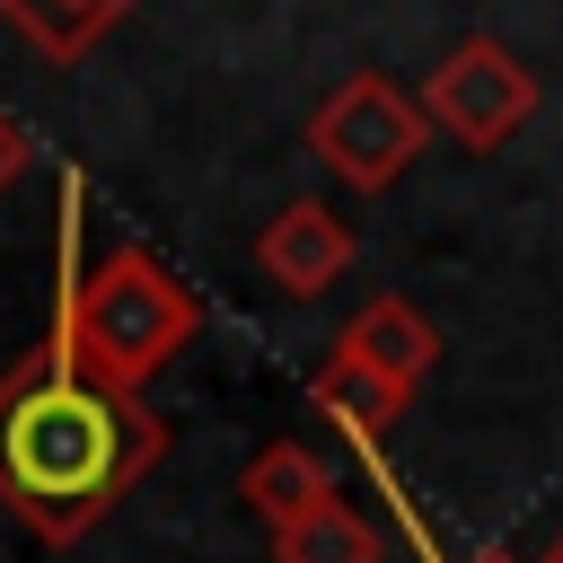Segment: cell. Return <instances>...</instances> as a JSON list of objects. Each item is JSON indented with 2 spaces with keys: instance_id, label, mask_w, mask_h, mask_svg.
<instances>
[{
  "instance_id": "obj_6",
  "label": "cell",
  "mask_w": 563,
  "mask_h": 563,
  "mask_svg": "<svg viewBox=\"0 0 563 563\" xmlns=\"http://www.w3.org/2000/svg\"><path fill=\"white\" fill-rule=\"evenodd\" d=\"M334 352L343 361H361V369H378V378H396V387H422L431 378V361H440V334H431V317L413 308V299H369L343 334H334Z\"/></svg>"
},
{
  "instance_id": "obj_2",
  "label": "cell",
  "mask_w": 563,
  "mask_h": 563,
  "mask_svg": "<svg viewBox=\"0 0 563 563\" xmlns=\"http://www.w3.org/2000/svg\"><path fill=\"white\" fill-rule=\"evenodd\" d=\"M194 334H202V299L150 246H114V255L79 264L70 290H62V317H53V343L114 387L158 378Z\"/></svg>"
},
{
  "instance_id": "obj_9",
  "label": "cell",
  "mask_w": 563,
  "mask_h": 563,
  "mask_svg": "<svg viewBox=\"0 0 563 563\" xmlns=\"http://www.w3.org/2000/svg\"><path fill=\"white\" fill-rule=\"evenodd\" d=\"M317 405L343 422V431H361V440H378L387 422H405V405H413V387H396V378H378V369H361V361H343V352H325V369H317Z\"/></svg>"
},
{
  "instance_id": "obj_13",
  "label": "cell",
  "mask_w": 563,
  "mask_h": 563,
  "mask_svg": "<svg viewBox=\"0 0 563 563\" xmlns=\"http://www.w3.org/2000/svg\"><path fill=\"white\" fill-rule=\"evenodd\" d=\"M537 563H563V537H554V545H545V554H537Z\"/></svg>"
},
{
  "instance_id": "obj_8",
  "label": "cell",
  "mask_w": 563,
  "mask_h": 563,
  "mask_svg": "<svg viewBox=\"0 0 563 563\" xmlns=\"http://www.w3.org/2000/svg\"><path fill=\"white\" fill-rule=\"evenodd\" d=\"M141 0H0V18L44 53V62H79L106 26H123Z\"/></svg>"
},
{
  "instance_id": "obj_4",
  "label": "cell",
  "mask_w": 563,
  "mask_h": 563,
  "mask_svg": "<svg viewBox=\"0 0 563 563\" xmlns=\"http://www.w3.org/2000/svg\"><path fill=\"white\" fill-rule=\"evenodd\" d=\"M413 106H422V123L449 132L457 150H501V141L537 114V70H528L501 35H466L457 53L431 62V79H422Z\"/></svg>"
},
{
  "instance_id": "obj_10",
  "label": "cell",
  "mask_w": 563,
  "mask_h": 563,
  "mask_svg": "<svg viewBox=\"0 0 563 563\" xmlns=\"http://www.w3.org/2000/svg\"><path fill=\"white\" fill-rule=\"evenodd\" d=\"M273 563H378V528L334 493V501H317L299 528L273 537Z\"/></svg>"
},
{
  "instance_id": "obj_12",
  "label": "cell",
  "mask_w": 563,
  "mask_h": 563,
  "mask_svg": "<svg viewBox=\"0 0 563 563\" xmlns=\"http://www.w3.org/2000/svg\"><path fill=\"white\" fill-rule=\"evenodd\" d=\"M466 563H519V554H501V545H484V554H466Z\"/></svg>"
},
{
  "instance_id": "obj_1",
  "label": "cell",
  "mask_w": 563,
  "mask_h": 563,
  "mask_svg": "<svg viewBox=\"0 0 563 563\" xmlns=\"http://www.w3.org/2000/svg\"><path fill=\"white\" fill-rule=\"evenodd\" d=\"M167 449V422L141 387L97 378L53 334L0 369V510L26 519L44 545L88 537Z\"/></svg>"
},
{
  "instance_id": "obj_5",
  "label": "cell",
  "mask_w": 563,
  "mask_h": 563,
  "mask_svg": "<svg viewBox=\"0 0 563 563\" xmlns=\"http://www.w3.org/2000/svg\"><path fill=\"white\" fill-rule=\"evenodd\" d=\"M255 264H264L273 290L317 299L325 282H343V264H352V229H343L325 202H282V211L255 229Z\"/></svg>"
},
{
  "instance_id": "obj_11",
  "label": "cell",
  "mask_w": 563,
  "mask_h": 563,
  "mask_svg": "<svg viewBox=\"0 0 563 563\" xmlns=\"http://www.w3.org/2000/svg\"><path fill=\"white\" fill-rule=\"evenodd\" d=\"M26 158H35V141H26V123H18L9 106H0V194H9L18 176H26Z\"/></svg>"
},
{
  "instance_id": "obj_7",
  "label": "cell",
  "mask_w": 563,
  "mask_h": 563,
  "mask_svg": "<svg viewBox=\"0 0 563 563\" xmlns=\"http://www.w3.org/2000/svg\"><path fill=\"white\" fill-rule=\"evenodd\" d=\"M238 501L282 537V528H299L317 501H334V484H325V466H317L299 440H264V449L246 457V475H238Z\"/></svg>"
},
{
  "instance_id": "obj_3",
  "label": "cell",
  "mask_w": 563,
  "mask_h": 563,
  "mask_svg": "<svg viewBox=\"0 0 563 563\" xmlns=\"http://www.w3.org/2000/svg\"><path fill=\"white\" fill-rule=\"evenodd\" d=\"M422 141H431V123H422V106L387 79V70H352L334 97H317V114H308V150L352 185V194H387L413 158H422Z\"/></svg>"
}]
</instances>
